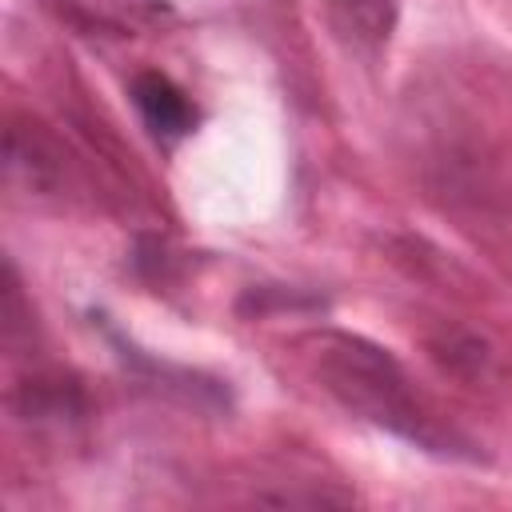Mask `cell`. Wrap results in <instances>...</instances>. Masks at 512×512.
<instances>
[{
    "instance_id": "6da1fadb",
    "label": "cell",
    "mask_w": 512,
    "mask_h": 512,
    "mask_svg": "<svg viewBox=\"0 0 512 512\" xmlns=\"http://www.w3.org/2000/svg\"><path fill=\"white\" fill-rule=\"evenodd\" d=\"M320 372L328 392L340 396L348 408L364 412L372 424L408 436L412 444H424L432 452H456L452 436H444V428L420 412V404L404 388V372L380 348L352 336H336L320 360Z\"/></svg>"
},
{
    "instance_id": "7a4b0ae2",
    "label": "cell",
    "mask_w": 512,
    "mask_h": 512,
    "mask_svg": "<svg viewBox=\"0 0 512 512\" xmlns=\"http://www.w3.org/2000/svg\"><path fill=\"white\" fill-rule=\"evenodd\" d=\"M136 104L144 112V120L164 132V136H180L192 124V108L188 100L164 80V76H140L136 80Z\"/></svg>"
}]
</instances>
